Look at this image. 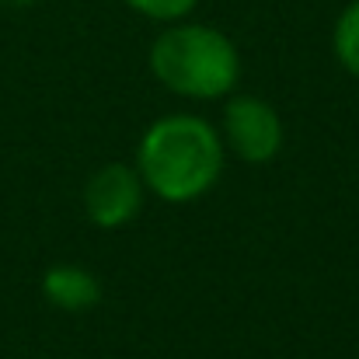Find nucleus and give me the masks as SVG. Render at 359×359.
I'll return each instance as SVG.
<instances>
[{"instance_id": "f03ea898", "label": "nucleus", "mask_w": 359, "mask_h": 359, "mask_svg": "<svg viewBox=\"0 0 359 359\" xmlns=\"http://www.w3.org/2000/svg\"><path fill=\"white\" fill-rule=\"evenodd\" d=\"M154 77L185 98H220L238 84L241 56L234 42L210 25H171L150 46Z\"/></svg>"}, {"instance_id": "f257e3e1", "label": "nucleus", "mask_w": 359, "mask_h": 359, "mask_svg": "<svg viewBox=\"0 0 359 359\" xmlns=\"http://www.w3.org/2000/svg\"><path fill=\"white\" fill-rule=\"evenodd\" d=\"M136 171L143 189L168 203H189L206 196L224 171V147L217 129L199 116L157 119L140 140Z\"/></svg>"}, {"instance_id": "39448f33", "label": "nucleus", "mask_w": 359, "mask_h": 359, "mask_svg": "<svg viewBox=\"0 0 359 359\" xmlns=\"http://www.w3.org/2000/svg\"><path fill=\"white\" fill-rule=\"evenodd\" d=\"M42 290H46L49 304H56L63 311H88L102 297L98 279L88 269H77V265H56V269H49L46 279H42Z\"/></svg>"}, {"instance_id": "423d86ee", "label": "nucleus", "mask_w": 359, "mask_h": 359, "mask_svg": "<svg viewBox=\"0 0 359 359\" xmlns=\"http://www.w3.org/2000/svg\"><path fill=\"white\" fill-rule=\"evenodd\" d=\"M335 56L353 77H359V0H353L335 21Z\"/></svg>"}, {"instance_id": "6e6552de", "label": "nucleus", "mask_w": 359, "mask_h": 359, "mask_svg": "<svg viewBox=\"0 0 359 359\" xmlns=\"http://www.w3.org/2000/svg\"><path fill=\"white\" fill-rule=\"evenodd\" d=\"M11 4H18V7H25V4H35V0H11Z\"/></svg>"}, {"instance_id": "20e7f679", "label": "nucleus", "mask_w": 359, "mask_h": 359, "mask_svg": "<svg viewBox=\"0 0 359 359\" xmlns=\"http://www.w3.org/2000/svg\"><path fill=\"white\" fill-rule=\"evenodd\" d=\"M143 203V178L129 164H105L84 189L88 217L98 227H122L140 213Z\"/></svg>"}, {"instance_id": "0eeeda50", "label": "nucleus", "mask_w": 359, "mask_h": 359, "mask_svg": "<svg viewBox=\"0 0 359 359\" xmlns=\"http://www.w3.org/2000/svg\"><path fill=\"white\" fill-rule=\"evenodd\" d=\"M126 4L154 21H182L199 0H126Z\"/></svg>"}, {"instance_id": "7ed1b4c3", "label": "nucleus", "mask_w": 359, "mask_h": 359, "mask_svg": "<svg viewBox=\"0 0 359 359\" xmlns=\"http://www.w3.org/2000/svg\"><path fill=\"white\" fill-rule=\"evenodd\" d=\"M224 133L234 147V154L251 161V164H265L279 154L283 147V126L279 116L272 112V105H265L255 95H241L227 105L224 112Z\"/></svg>"}]
</instances>
